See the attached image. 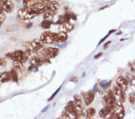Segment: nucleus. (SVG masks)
Here are the masks:
<instances>
[{
    "mask_svg": "<svg viewBox=\"0 0 135 119\" xmlns=\"http://www.w3.org/2000/svg\"><path fill=\"white\" fill-rule=\"evenodd\" d=\"M5 57L7 58L12 60L13 61L17 60L22 63H25L28 61L29 56L25 53V52L20 50H17L13 52L7 53V54H5Z\"/></svg>",
    "mask_w": 135,
    "mask_h": 119,
    "instance_id": "f257e3e1",
    "label": "nucleus"
},
{
    "mask_svg": "<svg viewBox=\"0 0 135 119\" xmlns=\"http://www.w3.org/2000/svg\"><path fill=\"white\" fill-rule=\"evenodd\" d=\"M17 16L22 20H29L34 18L35 16H37V15L33 12L31 8L24 7L17 11Z\"/></svg>",
    "mask_w": 135,
    "mask_h": 119,
    "instance_id": "f03ea898",
    "label": "nucleus"
},
{
    "mask_svg": "<svg viewBox=\"0 0 135 119\" xmlns=\"http://www.w3.org/2000/svg\"><path fill=\"white\" fill-rule=\"evenodd\" d=\"M103 103L105 105V106H109V107H115L116 103V98L115 95L111 90H109L106 95L103 98Z\"/></svg>",
    "mask_w": 135,
    "mask_h": 119,
    "instance_id": "7ed1b4c3",
    "label": "nucleus"
},
{
    "mask_svg": "<svg viewBox=\"0 0 135 119\" xmlns=\"http://www.w3.org/2000/svg\"><path fill=\"white\" fill-rule=\"evenodd\" d=\"M122 103H123L121 102H118L115 103V107L112 113V114L115 115L120 119H122L124 117L125 114L124 108Z\"/></svg>",
    "mask_w": 135,
    "mask_h": 119,
    "instance_id": "20e7f679",
    "label": "nucleus"
},
{
    "mask_svg": "<svg viewBox=\"0 0 135 119\" xmlns=\"http://www.w3.org/2000/svg\"><path fill=\"white\" fill-rule=\"evenodd\" d=\"M54 33L50 31H44L40 36V39L44 43L52 44L54 43Z\"/></svg>",
    "mask_w": 135,
    "mask_h": 119,
    "instance_id": "39448f33",
    "label": "nucleus"
},
{
    "mask_svg": "<svg viewBox=\"0 0 135 119\" xmlns=\"http://www.w3.org/2000/svg\"><path fill=\"white\" fill-rule=\"evenodd\" d=\"M68 38V35L65 32L60 31L58 33H54V43H61L65 42Z\"/></svg>",
    "mask_w": 135,
    "mask_h": 119,
    "instance_id": "423d86ee",
    "label": "nucleus"
},
{
    "mask_svg": "<svg viewBox=\"0 0 135 119\" xmlns=\"http://www.w3.org/2000/svg\"><path fill=\"white\" fill-rule=\"evenodd\" d=\"M65 111L67 112L69 114H72L74 117L76 116L78 114V110L73 101H70L68 102L67 105L65 107Z\"/></svg>",
    "mask_w": 135,
    "mask_h": 119,
    "instance_id": "0eeeda50",
    "label": "nucleus"
},
{
    "mask_svg": "<svg viewBox=\"0 0 135 119\" xmlns=\"http://www.w3.org/2000/svg\"><path fill=\"white\" fill-rule=\"evenodd\" d=\"M73 98H74V101L73 102H74V105H75L77 110H78V114L81 113V112H82V110H83V108L82 98L79 94H75Z\"/></svg>",
    "mask_w": 135,
    "mask_h": 119,
    "instance_id": "6e6552de",
    "label": "nucleus"
},
{
    "mask_svg": "<svg viewBox=\"0 0 135 119\" xmlns=\"http://www.w3.org/2000/svg\"><path fill=\"white\" fill-rule=\"evenodd\" d=\"M95 98V94L93 90H90L86 93H85L83 99H84V103L86 106H89L94 101Z\"/></svg>",
    "mask_w": 135,
    "mask_h": 119,
    "instance_id": "1a4fd4ad",
    "label": "nucleus"
},
{
    "mask_svg": "<svg viewBox=\"0 0 135 119\" xmlns=\"http://www.w3.org/2000/svg\"><path fill=\"white\" fill-rule=\"evenodd\" d=\"M58 48L50 47V48H48L46 49V54H45V57L50 58H50H54L58 55Z\"/></svg>",
    "mask_w": 135,
    "mask_h": 119,
    "instance_id": "9d476101",
    "label": "nucleus"
},
{
    "mask_svg": "<svg viewBox=\"0 0 135 119\" xmlns=\"http://www.w3.org/2000/svg\"><path fill=\"white\" fill-rule=\"evenodd\" d=\"M45 5H44L42 3L38 2L30 8L33 10V12H34L36 15H38L45 12Z\"/></svg>",
    "mask_w": 135,
    "mask_h": 119,
    "instance_id": "9b49d317",
    "label": "nucleus"
},
{
    "mask_svg": "<svg viewBox=\"0 0 135 119\" xmlns=\"http://www.w3.org/2000/svg\"><path fill=\"white\" fill-rule=\"evenodd\" d=\"M60 7V5L57 1H50L46 5H45V12H57Z\"/></svg>",
    "mask_w": 135,
    "mask_h": 119,
    "instance_id": "f8f14e48",
    "label": "nucleus"
},
{
    "mask_svg": "<svg viewBox=\"0 0 135 119\" xmlns=\"http://www.w3.org/2000/svg\"><path fill=\"white\" fill-rule=\"evenodd\" d=\"M117 85L122 90H125L128 86V82L127 79L123 76H119L117 79Z\"/></svg>",
    "mask_w": 135,
    "mask_h": 119,
    "instance_id": "ddd939ff",
    "label": "nucleus"
},
{
    "mask_svg": "<svg viewBox=\"0 0 135 119\" xmlns=\"http://www.w3.org/2000/svg\"><path fill=\"white\" fill-rule=\"evenodd\" d=\"M59 28L61 31L67 33V32L71 31L74 29V25L69 22H66L62 25H60Z\"/></svg>",
    "mask_w": 135,
    "mask_h": 119,
    "instance_id": "4468645a",
    "label": "nucleus"
},
{
    "mask_svg": "<svg viewBox=\"0 0 135 119\" xmlns=\"http://www.w3.org/2000/svg\"><path fill=\"white\" fill-rule=\"evenodd\" d=\"M114 110V108L109 107V106H105V108H102L99 111V115L102 118H106L110 112H112Z\"/></svg>",
    "mask_w": 135,
    "mask_h": 119,
    "instance_id": "2eb2a0df",
    "label": "nucleus"
},
{
    "mask_svg": "<svg viewBox=\"0 0 135 119\" xmlns=\"http://www.w3.org/2000/svg\"><path fill=\"white\" fill-rule=\"evenodd\" d=\"M3 10L7 13H11L14 10V4L12 0H8L7 2L3 5Z\"/></svg>",
    "mask_w": 135,
    "mask_h": 119,
    "instance_id": "dca6fc26",
    "label": "nucleus"
},
{
    "mask_svg": "<svg viewBox=\"0 0 135 119\" xmlns=\"http://www.w3.org/2000/svg\"><path fill=\"white\" fill-rule=\"evenodd\" d=\"M31 45L34 49V51L36 49L44 46V43L43 42L42 40L40 38V39L39 38H36L32 42H31Z\"/></svg>",
    "mask_w": 135,
    "mask_h": 119,
    "instance_id": "f3484780",
    "label": "nucleus"
},
{
    "mask_svg": "<svg viewBox=\"0 0 135 119\" xmlns=\"http://www.w3.org/2000/svg\"><path fill=\"white\" fill-rule=\"evenodd\" d=\"M0 79L1 82L4 83V82H9L12 80L10 72H4L0 73Z\"/></svg>",
    "mask_w": 135,
    "mask_h": 119,
    "instance_id": "a211bd4d",
    "label": "nucleus"
},
{
    "mask_svg": "<svg viewBox=\"0 0 135 119\" xmlns=\"http://www.w3.org/2000/svg\"><path fill=\"white\" fill-rule=\"evenodd\" d=\"M57 12H45L43 16V19L47 21L52 22L53 19V16L56 15Z\"/></svg>",
    "mask_w": 135,
    "mask_h": 119,
    "instance_id": "6ab92c4d",
    "label": "nucleus"
},
{
    "mask_svg": "<svg viewBox=\"0 0 135 119\" xmlns=\"http://www.w3.org/2000/svg\"><path fill=\"white\" fill-rule=\"evenodd\" d=\"M13 65L14 68L17 69V70H19L20 72H24L25 69L24 63H22L19 61H17V60H15V61H13Z\"/></svg>",
    "mask_w": 135,
    "mask_h": 119,
    "instance_id": "aec40b11",
    "label": "nucleus"
},
{
    "mask_svg": "<svg viewBox=\"0 0 135 119\" xmlns=\"http://www.w3.org/2000/svg\"><path fill=\"white\" fill-rule=\"evenodd\" d=\"M10 73L11 78H12V81L15 82H18L19 76L18 73L16 71V69L15 68H12L10 71Z\"/></svg>",
    "mask_w": 135,
    "mask_h": 119,
    "instance_id": "412c9836",
    "label": "nucleus"
},
{
    "mask_svg": "<svg viewBox=\"0 0 135 119\" xmlns=\"http://www.w3.org/2000/svg\"><path fill=\"white\" fill-rule=\"evenodd\" d=\"M40 0H24L23 1V5L24 7L27 8H30L32 6H33L34 4L38 3Z\"/></svg>",
    "mask_w": 135,
    "mask_h": 119,
    "instance_id": "4be33fe9",
    "label": "nucleus"
},
{
    "mask_svg": "<svg viewBox=\"0 0 135 119\" xmlns=\"http://www.w3.org/2000/svg\"><path fill=\"white\" fill-rule=\"evenodd\" d=\"M46 48L43 46L36 49L34 51V53L39 57H43L46 54Z\"/></svg>",
    "mask_w": 135,
    "mask_h": 119,
    "instance_id": "5701e85b",
    "label": "nucleus"
},
{
    "mask_svg": "<svg viewBox=\"0 0 135 119\" xmlns=\"http://www.w3.org/2000/svg\"><path fill=\"white\" fill-rule=\"evenodd\" d=\"M20 27L17 25H12L8 26L6 28V31L7 32H14V31H17L19 30Z\"/></svg>",
    "mask_w": 135,
    "mask_h": 119,
    "instance_id": "b1692460",
    "label": "nucleus"
},
{
    "mask_svg": "<svg viewBox=\"0 0 135 119\" xmlns=\"http://www.w3.org/2000/svg\"><path fill=\"white\" fill-rule=\"evenodd\" d=\"M95 114V110L94 108H89L86 112V115L88 118H93Z\"/></svg>",
    "mask_w": 135,
    "mask_h": 119,
    "instance_id": "393cba45",
    "label": "nucleus"
},
{
    "mask_svg": "<svg viewBox=\"0 0 135 119\" xmlns=\"http://www.w3.org/2000/svg\"><path fill=\"white\" fill-rule=\"evenodd\" d=\"M52 24V22L47 21H45V20H44L43 21L41 22V24H40V26H41V28H43V29L48 30L50 28V26H51Z\"/></svg>",
    "mask_w": 135,
    "mask_h": 119,
    "instance_id": "a878e982",
    "label": "nucleus"
},
{
    "mask_svg": "<svg viewBox=\"0 0 135 119\" xmlns=\"http://www.w3.org/2000/svg\"><path fill=\"white\" fill-rule=\"evenodd\" d=\"M113 89H114V93L115 94V95L119 96L121 94L123 90H122L118 85H114Z\"/></svg>",
    "mask_w": 135,
    "mask_h": 119,
    "instance_id": "bb28decb",
    "label": "nucleus"
},
{
    "mask_svg": "<svg viewBox=\"0 0 135 119\" xmlns=\"http://www.w3.org/2000/svg\"><path fill=\"white\" fill-rule=\"evenodd\" d=\"M5 19V12H4V10L0 11V27H1V25L3 24V23L4 22Z\"/></svg>",
    "mask_w": 135,
    "mask_h": 119,
    "instance_id": "cd10ccee",
    "label": "nucleus"
},
{
    "mask_svg": "<svg viewBox=\"0 0 135 119\" xmlns=\"http://www.w3.org/2000/svg\"><path fill=\"white\" fill-rule=\"evenodd\" d=\"M128 100H129V102L131 104H134L135 103V93H132L129 95V98H128Z\"/></svg>",
    "mask_w": 135,
    "mask_h": 119,
    "instance_id": "c85d7f7f",
    "label": "nucleus"
},
{
    "mask_svg": "<svg viewBox=\"0 0 135 119\" xmlns=\"http://www.w3.org/2000/svg\"><path fill=\"white\" fill-rule=\"evenodd\" d=\"M119 96H120V98H119V99H120V102H121V103H124L126 101V93H125L124 91H122L121 94L119 95Z\"/></svg>",
    "mask_w": 135,
    "mask_h": 119,
    "instance_id": "c756f323",
    "label": "nucleus"
},
{
    "mask_svg": "<svg viewBox=\"0 0 135 119\" xmlns=\"http://www.w3.org/2000/svg\"><path fill=\"white\" fill-rule=\"evenodd\" d=\"M59 119H70V116H69V114L66 111L62 112V115H61V117Z\"/></svg>",
    "mask_w": 135,
    "mask_h": 119,
    "instance_id": "7c9ffc66",
    "label": "nucleus"
},
{
    "mask_svg": "<svg viewBox=\"0 0 135 119\" xmlns=\"http://www.w3.org/2000/svg\"><path fill=\"white\" fill-rule=\"evenodd\" d=\"M7 60L5 58H0V66L2 67H5L7 66Z\"/></svg>",
    "mask_w": 135,
    "mask_h": 119,
    "instance_id": "2f4dec72",
    "label": "nucleus"
},
{
    "mask_svg": "<svg viewBox=\"0 0 135 119\" xmlns=\"http://www.w3.org/2000/svg\"><path fill=\"white\" fill-rule=\"evenodd\" d=\"M61 86H60V87H59L58 89H57V90H56V91H55L54 93H53V94H52V95L50 97V98H49V99H48V101H51L52 100V99H53V98H54L55 97V96L57 95V93H58L59 92V91H60V89H61Z\"/></svg>",
    "mask_w": 135,
    "mask_h": 119,
    "instance_id": "473e14b6",
    "label": "nucleus"
},
{
    "mask_svg": "<svg viewBox=\"0 0 135 119\" xmlns=\"http://www.w3.org/2000/svg\"><path fill=\"white\" fill-rule=\"evenodd\" d=\"M78 80H79V78H78V77H77V76H73L70 79V81H72V82H77L78 81Z\"/></svg>",
    "mask_w": 135,
    "mask_h": 119,
    "instance_id": "72a5a7b5",
    "label": "nucleus"
},
{
    "mask_svg": "<svg viewBox=\"0 0 135 119\" xmlns=\"http://www.w3.org/2000/svg\"><path fill=\"white\" fill-rule=\"evenodd\" d=\"M50 1H51V0H40V2L42 3L44 5H46Z\"/></svg>",
    "mask_w": 135,
    "mask_h": 119,
    "instance_id": "f704fd0d",
    "label": "nucleus"
},
{
    "mask_svg": "<svg viewBox=\"0 0 135 119\" xmlns=\"http://www.w3.org/2000/svg\"><path fill=\"white\" fill-rule=\"evenodd\" d=\"M102 54H103V53L102 52L98 53V54L94 56V58H95V59H98V58H99L102 55Z\"/></svg>",
    "mask_w": 135,
    "mask_h": 119,
    "instance_id": "c9c22d12",
    "label": "nucleus"
},
{
    "mask_svg": "<svg viewBox=\"0 0 135 119\" xmlns=\"http://www.w3.org/2000/svg\"><path fill=\"white\" fill-rule=\"evenodd\" d=\"M7 1L8 0H0V4H1V5L3 6V5H4L5 3H7Z\"/></svg>",
    "mask_w": 135,
    "mask_h": 119,
    "instance_id": "e433bc0d",
    "label": "nucleus"
},
{
    "mask_svg": "<svg viewBox=\"0 0 135 119\" xmlns=\"http://www.w3.org/2000/svg\"><path fill=\"white\" fill-rule=\"evenodd\" d=\"M131 83H132V84L135 87V76L131 78Z\"/></svg>",
    "mask_w": 135,
    "mask_h": 119,
    "instance_id": "4c0bfd02",
    "label": "nucleus"
},
{
    "mask_svg": "<svg viewBox=\"0 0 135 119\" xmlns=\"http://www.w3.org/2000/svg\"><path fill=\"white\" fill-rule=\"evenodd\" d=\"M48 107H49V106H46V107L45 108V110H44V109H43V111H42V112H45V111H46V110H48Z\"/></svg>",
    "mask_w": 135,
    "mask_h": 119,
    "instance_id": "58836bf2",
    "label": "nucleus"
},
{
    "mask_svg": "<svg viewBox=\"0 0 135 119\" xmlns=\"http://www.w3.org/2000/svg\"><path fill=\"white\" fill-rule=\"evenodd\" d=\"M110 119V118H108V119Z\"/></svg>",
    "mask_w": 135,
    "mask_h": 119,
    "instance_id": "ea45409f",
    "label": "nucleus"
},
{
    "mask_svg": "<svg viewBox=\"0 0 135 119\" xmlns=\"http://www.w3.org/2000/svg\"></svg>",
    "mask_w": 135,
    "mask_h": 119,
    "instance_id": "a19ab883",
    "label": "nucleus"
},
{
    "mask_svg": "<svg viewBox=\"0 0 135 119\" xmlns=\"http://www.w3.org/2000/svg\"></svg>",
    "mask_w": 135,
    "mask_h": 119,
    "instance_id": "79ce46f5",
    "label": "nucleus"
}]
</instances>
